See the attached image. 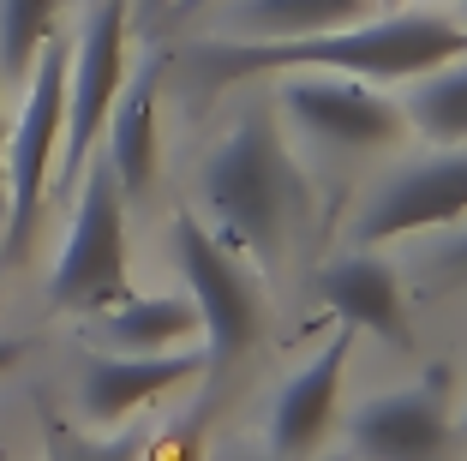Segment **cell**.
Segmentation results:
<instances>
[{
    "label": "cell",
    "instance_id": "6da1fadb",
    "mask_svg": "<svg viewBox=\"0 0 467 461\" xmlns=\"http://www.w3.org/2000/svg\"><path fill=\"white\" fill-rule=\"evenodd\" d=\"M467 55V25L438 13H396L371 25H336L317 37H288V42H198L186 48V67L204 84H240L264 72H336V79H366V84H408L420 72H438Z\"/></svg>",
    "mask_w": 467,
    "mask_h": 461
},
{
    "label": "cell",
    "instance_id": "7a4b0ae2",
    "mask_svg": "<svg viewBox=\"0 0 467 461\" xmlns=\"http://www.w3.org/2000/svg\"><path fill=\"white\" fill-rule=\"evenodd\" d=\"M198 198H204L210 234L240 258L270 270L288 252V234L306 204V174L270 109H246L216 138V150L198 168Z\"/></svg>",
    "mask_w": 467,
    "mask_h": 461
},
{
    "label": "cell",
    "instance_id": "3957f363",
    "mask_svg": "<svg viewBox=\"0 0 467 461\" xmlns=\"http://www.w3.org/2000/svg\"><path fill=\"white\" fill-rule=\"evenodd\" d=\"M67 42H42L25 79V109L6 126V222H0V264H18L42 222V198L60 168V126H67Z\"/></svg>",
    "mask_w": 467,
    "mask_h": 461
},
{
    "label": "cell",
    "instance_id": "277c9868",
    "mask_svg": "<svg viewBox=\"0 0 467 461\" xmlns=\"http://www.w3.org/2000/svg\"><path fill=\"white\" fill-rule=\"evenodd\" d=\"M174 264H180V282H186V299L198 312V341L210 353V372L234 366L264 336V294L252 282L246 258L234 246H222L198 210H180L174 216Z\"/></svg>",
    "mask_w": 467,
    "mask_h": 461
},
{
    "label": "cell",
    "instance_id": "5b68a950",
    "mask_svg": "<svg viewBox=\"0 0 467 461\" xmlns=\"http://www.w3.org/2000/svg\"><path fill=\"white\" fill-rule=\"evenodd\" d=\"M48 299L60 312H109L114 299H126V192L109 162L78 174V210L60 240Z\"/></svg>",
    "mask_w": 467,
    "mask_h": 461
},
{
    "label": "cell",
    "instance_id": "8992f818",
    "mask_svg": "<svg viewBox=\"0 0 467 461\" xmlns=\"http://www.w3.org/2000/svg\"><path fill=\"white\" fill-rule=\"evenodd\" d=\"M275 120L300 132L312 150L330 156H378L408 138V114L366 79H336V72H288Z\"/></svg>",
    "mask_w": 467,
    "mask_h": 461
},
{
    "label": "cell",
    "instance_id": "52a82bcc",
    "mask_svg": "<svg viewBox=\"0 0 467 461\" xmlns=\"http://www.w3.org/2000/svg\"><path fill=\"white\" fill-rule=\"evenodd\" d=\"M126 42H132V0H97V13L84 18L78 48L67 55V126H60V168L55 186L90 168L97 156V138L114 114V96L126 84Z\"/></svg>",
    "mask_w": 467,
    "mask_h": 461
},
{
    "label": "cell",
    "instance_id": "ba28073f",
    "mask_svg": "<svg viewBox=\"0 0 467 461\" xmlns=\"http://www.w3.org/2000/svg\"><path fill=\"white\" fill-rule=\"evenodd\" d=\"M467 222V150H443L420 168H401L378 198L359 210L354 240L359 246H384L408 240L426 228H462Z\"/></svg>",
    "mask_w": 467,
    "mask_h": 461
},
{
    "label": "cell",
    "instance_id": "9c48e42d",
    "mask_svg": "<svg viewBox=\"0 0 467 461\" xmlns=\"http://www.w3.org/2000/svg\"><path fill=\"white\" fill-rule=\"evenodd\" d=\"M210 372L204 348H168V353H102L90 360L78 378V402L84 420L97 432H114V425H132L144 407H156L162 395H174L180 383H192Z\"/></svg>",
    "mask_w": 467,
    "mask_h": 461
},
{
    "label": "cell",
    "instance_id": "30bf717a",
    "mask_svg": "<svg viewBox=\"0 0 467 461\" xmlns=\"http://www.w3.org/2000/svg\"><path fill=\"white\" fill-rule=\"evenodd\" d=\"M450 437H455V420L443 407L438 383L384 390L354 414V456L359 461H443Z\"/></svg>",
    "mask_w": 467,
    "mask_h": 461
},
{
    "label": "cell",
    "instance_id": "8fae6325",
    "mask_svg": "<svg viewBox=\"0 0 467 461\" xmlns=\"http://www.w3.org/2000/svg\"><path fill=\"white\" fill-rule=\"evenodd\" d=\"M348 353H354V330L342 324L288 383H282V395H275V407H270V456L306 461L324 444V432H330V420H336V402H342Z\"/></svg>",
    "mask_w": 467,
    "mask_h": 461
},
{
    "label": "cell",
    "instance_id": "7c38bea8",
    "mask_svg": "<svg viewBox=\"0 0 467 461\" xmlns=\"http://www.w3.org/2000/svg\"><path fill=\"white\" fill-rule=\"evenodd\" d=\"M317 294H324V306L336 312V324H348L354 336H378V341H389V348H401V341L413 336L401 270L384 264L371 246L336 258L330 270L317 276Z\"/></svg>",
    "mask_w": 467,
    "mask_h": 461
},
{
    "label": "cell",
    "instance_id": "4fadbf2b",
    "mask_svg": "<svg viewBox=\"0 0 467 461\" xmlns=\"http://www.w3.org/2000/svg\"><path fill=\"white\" fill-rule=\"evenodd\" d=\"M156 90H162V67L144 60L138 72H126L120 96H114V114L102 126V144H109L102 162L114 168L126 204L156 186V156H162V144H156Z\"/></svg>",
    "mask_w": 467,
    "mask_h": 461
},
{
    "label": "cell",
    "instance_id": "5bb4252c",
    "mask_svg": "<svg viewBox=\"0 0 467 461\" xmlns=\"http://www.w3.org/2000/svg\"><path fill=\"white\" fill-rule=\"evenodd\" d=\"M102 336L120 353H168L198 341V312L186 294H126L102 312Z\"/></svg>",
    "mask_w": 467,
    "mask_h": 461
},
{
    "label": "cell",
    "instance_id": "9a60e30c",
    "mask_svg": "<svg viewBox=\"0 0 467 461\" xmlns=\"http://www.w3.org/2000/svg\"><path fill=\"white\" fill-rule=\"evenodd\" d=\"M366 0H234L228 30L240 42H288V37H317L336 25H359Z\"/></svg>",
    "mask_w": 467,
    "mask_h": 461
},
{
    "label": "cell",
    "instance_id": "2e32d148",
    "mask_svg": "<svg viewBox=\"0 0 467 461\" xmlns=\"http://www.w3.org/2000/svg\"><path fill=\"white\" fill-rule=\"evenodd\" d=\"M401 114H408V126L426 132L431 144H467V55L450 60V67H438V72L408 79Z\"/></svg>",
    "mask_w": 467,
    "mask_h": 461
},
{
    "label": "cell",
    "instance_id": "e0dca14e",
    "mask_svg": "<svg viewBox=\"0 0 467 461\" xmlns=\"http://www.w3.org/2000/svg\"><path fill=\"white\" fill-rule=\"evenodd\" d=\"M60 0H0V79H30V60L55 37Z\"/></svg>",
    "mask_w": 467,
    "mask_h": 461
},
{
    "label": "cell",
    "instance_id": "ac0fdd59",
    "mask_svg": "<svg viewBox=\"0 0 467 461\" xmlns=\"http://www.w3.org/2000/svg\"><path fill=\"white\" fill-rule=\"evenodd\" d=\"M144 432L132 425H114V432H67L55 425L48 432V461H138Z\"/></svg>",
    "mask_w": 467,
    "mask_h": 461
},
{
    "label": "cell",
    "instance_id": "d6986e66",
    "mask_svg": "<svg viewBox=\"0 0 467 461\" xmlns=\"http://www.w3.org/2000/svg\"><path fill=\"white\" fill-rule=\"evenodd\" d=\"M420 282H431V288L467 282V228L443 234L438 246H426V252H420Z\"/></svg>",
    "mask_w": 467,
    "mask_h": 461
},
{
    "label": "cell",
    "instance_id": "ffe728a7",
    "mask_svg": "<svg viewBox=\"0 0 467 461\" xmlns=\"http://www.w3.org/2000/svg\"><path fill=\"white\" fill-rule=\"evenodd\" d=\"M138 461H204V414L186 425H168L162 437H144Z\"/></svg>",
    "mask_w": 467,
    "mask_h": 461
},
{
    "label": "cell",
    "instance_id": "44dd1931",
    "mask_svg": "<svg viewBox=\"0 0 467 461\" xmlns=\"http://www.w3.org/2000/svg\"><path fill=\"white\" fill-rule=\"evenodd\" d=\"M0 222H6V109H0Z\"/></svg>",
    "mask_w": 467,
    "mask_h": 461
},
{
    "label": "cell",
    "instance_id": "7402d4cb",
    "mask_svg": "<svg viewBox=\"0 0 467 461\" xmlns=\"http://www.w3.org/2000/svg\"><path fill=\"white\" fill-rule=\"evenodd\" d=\"M18 360H25V341H13V336H0V372H13Z\"/></svg>",
    "mask_w": 467,
    "mask_h": 461
},
{
    "label": "cell",
    "instance_id": "603a6c76",
    "mask_svg": "<svg viewBox=\"0 0 467 461\" xmlns=\"http://www.w3.org/2000/svg\"><path fill=\"white\" fill-rule=\"evenodd\" d=\"M198 6H216V0H174V13H198Z\"/></svg>",
    "mask_w": 467,
    "mask_h": 461
},
{
    "label": "cell",
    "instance_id": "cb8c5ba5",
    "mask_svg": "<svg viewBox=\"0 0 467 461\" xmlns=\"http://www.w3.org/2000/svg\"><path fill=\"white\" fill-rule=\"evenodd\" d=\"M228 461H282V456H270V449H264V456H228Z\"/></svg>",
    "mask_w": 467,
    "mask_h": 461
},
{
    "label": "cell",
    "instance_id": "d4e9b609",
    "mask_svg": "<svg viewBox=\"0 0 467 461\" xmlns=\"http://www.w3.org/2000/svg\"><path fill=\"white\" fill-rule=\"evenodd\" d=\"M330 461H354V456H330Z\"/></svg>",
    "mask_w": 467,
    "mask_h": 461
}]
</instances>
